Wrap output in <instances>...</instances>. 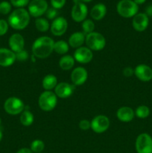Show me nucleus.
<instances>
[{
    "instance_id": "36",
    "label": "nucleus",
    "mask_w": 152,
    "mask_h": 153,
    "mask_svg": "<svg viewBox=\"0 0 152 153\" xmlns=\"http://www.w3.org/2000/svg\"><path fill=\"white\" fill-rule=\"evenodd\" d=\"M78 126L80 129L83 131H86V130L91 128V122H89L88 120H81L79 122Z\"/></svg>"
},
{
    "instance_id": "17",
    "label": "nucleus",
    "mask_w": 152,
    "mask_h": 153,
    "mask_svg": "<svg viewBox=\"0 0 152 153\" xmlns=\"http://www.w3.org/2000/svg\"><path fill=\"white\" fill-rule=\"evenodd\" d=\"M16 61L15 52L6 48H0V66L4 67H10Z\"/></svg>"
},
{
    "instance_id": "27",
    "label": "nucleus",
    "mask_w": 152,
    "mask_h": 153,
    "mask_svg": "<svg viewBox=\"0 0 152 153\" xmlns=\"http://www.w3.org/2000/svg\"><path fill=\"white\" fill-rule=\"evenodd\" d=\"M149 114H150V109L148 106L144 105L138 106L135 111V115L140 119L147 118Z\"/></svg>"
},
{
    "instance_id": "30",
    "label": "nucleus",
    "mask_w": 152,
    "mask_h": 153,
    "mask_svg": "<svg viewBox=\"0 0 152 153\" xmlns=\"http://www.w3.org/2000/svg\"><path fill=\"white\" fill-rule=\"evenodd\" d=\"M11 4L7 1H3L0 2V13L3 15L8 14L11 10Z\"/></svg>"
},
{
    "instance_id": "3",
    "label": "nucleus",
    "mask_w": 152,
    "mask_h": 153,
    "mask_svg": "<svg viewBox=\"0 0 152 153\" xmlns=\"http://www.w3.org/2000/svg\"><path fill=\"white\" fill-rule=\"evenodd\" d=\"M58 104V97L52 91H45L40 95L38 105L44 111H51Z\"/></svg>"
},
{
    "instance_id": "22",
    "label": "nucleus",
    "mask_w": 152,
    "mask_h": 153,
    "mask_svg": "<svg viewBox=\"0 0 152 153\" xmlns=\"http://www.w3.org/2000/svg\"><path fill=\"white\" fill-rule=\"evenodd\" d=\"M58 84V79L56 76L55 75L49 74L43 78L42 85L45 91H52L56 88Z\"/></svg>"
},
{
    "instance_id": "18",
    "label": "nucleus",
    "mask_w": 152,
    "mask_h": 153,
    "mask_svg": "<svg viewBox=\"0 0 152 153\" xmlns=\"http://www.w3.org/2000/svg\"><path fill=\"white\" fill-rule=\"evenodd\" d=\"M8 45L10 50L16 53L23 50L25 46V40L22 35L19 33H15L12 34L8 40Z\"/></svg>"
},
{
    "instance_id": "2",
    "label": "nucleus",
    "mask_w": 152,
    "mask_h": 153,
    "mask_svg": "<svg viewBox=\"0 0 152 153\" xmlns=\"http://www.w3.org/2000/svg\"><path fill=\"white\" fill-rule=\"evenodd\" d=\"M30 14L25 8H16L11 12L8 17V24L15 30H22L30 22Z\"/></svg>"
},
{
    "instance_id": "11",
    "label": "nucleus",
    "mask_w": 152,
    "mask_h": 153,
    "mask_svg": "<svg viewBox=\"0 0 152 153\" xmlns=\"http://www.w3.org/2000/svg\"><path fill=\"white\" fill-rule=\"evenodd\" d=\"M68 28V22L62 16H58L52 21L50 25V30L55 36H61L66 33Z\"/></svg>"
},
{
    "instance_id": "14",
    "label": "nucleus",
    "mask_w": 152,
    "mask_h": 153,
    "mask_svg": "<svg viewBox=\"0 0 152 153\" xmlns=\"http://www.w3.org/2000/svg\"><path fill=\"white\" fill-rule=\"evenodd\" d=\"M148 24L149 18L145 13H138L133 17V28L139 32H142L146 30Z\"/></svg>"
},
{
    "instance_id": "32",
    "label": "nucleus",
    "mask_w": 152,
    "mask_h": 153,
    "mask_svg": "<svg viewBox=\"0 0 152 153\" xmlns=\"http://www.w3.org/2000/svg\"><path fill=\"white\" fill-rule=\"evenodd\" d=\"M45 14H46V16L49 19H53L54 20V19L58 17V11L57 9L54 8V7H49Z\"/></svg>"
},
{
    "instance_id": "41",
    "label": "nucleus",
    "mask_w": 152,
    "mask_h": 153,
    "mask_svg": "<svg viewBox=\"0 0 152 153\" xmlns=\"http://www.w3.org/2000/svg\"><path fill=\"white\" fill-rule=\"evenodd\" d=\"M80 2H82V3H86V2H90L91 1H92V0H78Z\"/></svg>"
},
{
    "instance_id": "40",
    "label": "nucleus",
    "mask_w": 152,
    "mask_h": 153,
    "mask_svg": "<svg viewBox=\"0 0 152 153\" xmlns=\"http://www.w3.org/2000/svg\"><path fill=\"white\" fill-rule=\"evenodd\" d=\"M133 1H134L137 5H139V4H144V3L146 1V0H133Z\"/></svg>"
},
{
    "instance_id": "21",
    "label": "nucleus",
    "mask_w": 152,
    "mask_h": 153,
    "mask_svg": "<svg viewBox=\"0 0 152 153\" xmlns=\"http://www.w3.org/2000/svg\"><path fill=\"white\" fill-rule=\"evenodd\" d=\"M85 38H86V34L83 32L77 31L71 34V36L69 38V45L72 48L81 47L82 45L85 43Z\"/></svg>"
},
{
    "instance_id": "6",
    "label": "nucleus",
    "mask_w": 152,
    "mask_h": 153,
    "mask_svg": "<svg viewBox=\"0 0 152 153\" xmlns=\"http://www.w3.org/2000/svg\"><path fill=\"white\" fill-rule=\"evenodd\" d=\"M25 108L24 102L17 97H10L4 103V109L8 114L17 115L22 113Z\"/></svg>"
},
{
    "instance_id": "10",
    "label": "nucleus",
    "mask_w": 152,
    "mask_h": 153,
    "mask_svg": "<svg viewBox=\"0 0 152 153\" xmlns=\"http://www.w3.org/2000/svg\"><path fill=\"white\" fill-rule=\"evenodd\" d=\"M88 9L84 3L78 2L74 3L72 8L71 16L75 22H80L85 20L87 16Z\"/></svg>"
},
{
    "instance_id": "9",
    "label": "nucleus",
    "mask_w": 152,
    "mask_h": 153,
    "mask_svg": "<svg viewBox=\"0 0 152 153\" xmlns=\"http://www.w3.org/2000/svg\"><path fill=\"white\" fill-rule=\"evenodd\" d=\"M110 120L104 115H98L91 121V128L98 134H101L107 131L110 127Z\"/></svg>"
},
{
    "instance_id": "13",
    "label": "nucleus",
    "mask_w": 152,
    "mask_h": 153,
    "mask_svg": "<svg viewBox=\"0 0 152 153\" xmlns=\"http://www.w3.org/2000/svg\"><path fill=\"white\" fill-rule=\"evenodd\" d=\"M88 79V73L84 67H78L73 70L71 73V80L73 85L80 86L83 85Z\"/></svg>"
},
{
    "instance_id": "23",
    "label": "nucleus",
    "mask_w": 152,
    "mask_h": 153,
    "mask_svg": "<svg viewBox=\"0 0 152 153\" xmlns=\"http://www.w3.org/2000/svg\"><path fill=\"white\" fill-rule=\"evenodd\" d=\"M75 62V60L74 57L71 56V55H63L62 58L60 59L59 61V66L63 70H69L74 67Z\"/></svg>"
},
{
    "instance_id": "19",
    "label": "nucleus",
    "mask_w": 152,
    "mask_h": 153,
    "mask_svg": "<svg viewBox=\"0 0 152 153\" xmlns=\"http://www.w3.org/2000/svg\"><path fill=\"white\" fill-rule=\"evenodd\" d=\"M135 116V111L131 108L128 106L121 107L116 112V117L120 121L124 123H129L133 120Z\"/></svg>"
},
{
    "instance_id": "5",
    "label": "nucleus",
    "mask_w": 152,
    "mask_h": 153,
    "mask_svg": "<svg viewBox=\"0 0 152 153\" xmlns=\"http://www.w3.org/2000/svg\"><path fill=\"white\" fill-rule=\"evenodd\" d=\"M85 43L87 47L92 51L102 50L106 46V40L104 36L95 31L86 34Z\"/></svg>"
},
{
    "instance_id": "33",
    "label": "nucleus",
    "mask_w": 152,
    "mask_h": 153,
    "mask_svg": "<svg viewBox=\"0 0 152 153\" xmlns=\"http://www.w3.org/2000/svg\"><path fill=\"white\" fill-rule=\"evenodd\" d=\"M66 1V0H50L52 7L57 9V10L62 8L65 5Z\"/></svg>"
},
{
    "instance_id": "15",
    "label": "nucleus",
    "mask_w": 152,
    "mask_h": 153,
    "mask_svg": "<svg viewBox=\"0 0 152 153\" xmlns=\"http://www.w3.org/2000/svg\"><path fill=\"white\" fill-rule=\"evenodd\" d=\"M134 75L142 82H149L152 79V69L146 64H139L134 69Z\"/></svg>"
},
{
    "instance_id": "7",
    "label": "nucleus",
    "mask_w": 152,
    "mask_h": 153,
    "mask_svg": "<svg viewBox=\"0 0 152 153\" xmlns=\"http://www.w3.org/2000/svg\"><path fill=\"white\" fill-rule=\"evenodd\" d=\"M137 153H152V137L147 133H142L137 137L135 143Z\"/></svg>"
},
{
    "instance_id": "16",
    "label": "nucleus",
    "mask_w": 152,
    "mask_h": 153,
    "mask_svg": "<svg viewBox=\"0 0 152 153\" xmlns=\"http://www.w3.org/2000/svg\"><path fill=\"white\" fill-rule=\"evenodd\" d=\"M75 91L74 85L67 82H61L55 88V94L59 98L66 99L71 97Z\"/></svg>"
},
{
    "instance_id": "35",
    "label": "nucleus",
    "mask_w": 152,
    "mask_h": 153,
    "mask_svg": "<svg viewBox=\"0 0 152 153\" xmlns=\"http://www.w3.org/2000/svg\"><path fill=\"white\" fill-rule=\"evenodd\" d=\"M16 61H25L28 58V53L26 50L23 49V50L20 51L19 52H16Z\"/></svg>"
},
{
    "instance_id": "26",
    "label": "nucleus",
    "mask_w": 152,
    "mask_h": 153,
    "mask_svg": "<svg viewBox=\"0 0 152 153\" xmlns=\"http://www.w3.org/2000/svg\"><path fill=\"white\" fill-rule=\"evenodd\" d=\"M35 27L37 31L40 32H46L50 28V24L49 21L45 18L39 17L35 20Z\"/></svg>"
},
{
    "instance_id": "25",
    "label": "nucleus",
    "mask_w": 152,
    "mask_h": 153,
    "mask_svg": "<svg viewBox=\"0 0 152 153\" xmlns=\"http://www.w3.org/2000/svg\"><path fill=\"white\" fill-rule=\"evenodd\" d=\"M69 49V45L64 40H58L54 44V51L59 55H65Z\"/></svg>"
},
{
    "instance_id": "28",
    "label": "nucleus",
    "mask_w": 152,
    "mask_h": 153,
    "mask_svg": "<svg viewBox=\"0 0 152 153\" xmlns=\"http://www.w3.org/2000/svg\"><path fill=\"white\" fill-rule=\"evenodd\" d=\"M81 27L82 29H83V32L86 35V34L93 32L95 26V23L92 19H86L82 22Z\"/></svg>"
},
{
    "instance_id": "44",
    "label": "nucleus",
    "mask_w": 152,
    "mask_h": 153,
    "mask_svg": "<svg viewBox=\"0 0 152 153\" xmlns=\"http://www.w3.org/2000/svg\"><path fill=\"white\" fill-rule=\"evenodd\" d=\"M40 153H43V152H40Z\"/></svg>"
},
{
    "instance_id": "38",
    "label": "nucleus",
    "mask_w": 152,
    "mask_h": 153,
    "mask_svg": "<svg viewBox=\"0 0 152 153\" xmlns=\"http://www.w3.org/2000/svg\"><path fill=\"white\" fill-rule=\"evenodd\" d=\"M145 13L148 16H152V4L147 6L145 8Z\"/></svg>"
},
{
    "instance_id": "31",
    "label": "nucleus",
    "mask_w": 152,
    "mask_h": 153,
    "mask_svg": "<svg viewBox=\"0 0 152 153\" xmlns=\"http://www.w3.org/2000/svg\"><path fill=\"white\" fill-rule=\"evenodd\" d=\"M29 0H10V4L17 8H23L29 4Z\"/></svg>"
},
{
    "instance_id": "34",
    "label": "nucleus",
    "mask_w": 152,
    "mask_h": 153,
    "mask_svg": "<svg viewBox=\"0 0 152 153\" xmlns=\"http://www.w3.org/2000/svg\"><path fill=\"white\" fill-rule=\"evenodd\" d=\"M9 24L4 19H0V36H3L8 31Z\"/></svg>"
},
{
    "instance_id": "12",
    "label": "nucleus",
    "mask_w": 152,
    "mask_h": 153,
    "mask_svg": "<svg viewBox=\"0 0 152 153\" xmlns=\"http://www.w3.org/2000/svg\"><path fill=\"white\" fill-rule=\"evenodd\" d=\"M73 57L75 60L80 64H87L93 58V53L92 51L88 47L81 46L76 49Z\"/></svg>"
},
{
    "instance_id": "4",
    "label": "nucleus",
    "mask_w": 152,
    "mask_h": 153,
    "mask_svg": "<svg viewBox=\"0 0 152 153\" xmlns=\"http://www.w3.org/2000/svg\"><path fill=\"white\" fill-rule=\"evenodd\" d=\"M116 10L122 17L131 18L138 13L139 6L133 0H120L116 5Z\"/></svg>"
},
{
    "instance_id": "43",
    "label": "nucleus",
    "mask_w": 152,
    "mask_h": 153,
    "mask_svg": "<svg viewBox=\"0 0 152 153\" xmlns=\"http://www.w3.org/2000/svg\"><path fill=\"white\" fill-rule=\"evenodd\" d=\"M1 118H0V125H1Z\"/></svg>"
},
{
    "instance_id": "1",
    "label": "nucleus",
    "mask_w": 152,
    "mask_h": 153,
    "mask_svg": "<svg viewBox=\"0 0 152 153\" xmlns=\"http://www.w3.org/2000/svg\"><path fill=\"white\" fill-rule=\"evenodd\" d=\"M53 39L47 36L38 37L32 45V52L34 56L40 59L48 58L54 51Z\"/></svg>"
},
{
    "instance_id": "37",
    "label": "nucleus",
    "mask_w": 152,
    "mask_h": 153,
    "mask_svg": "<svg viewBox=\"0 0 152 153\" xmlns=\"http://www.w3.org/2000/svg\"><path fill=\"white\" fill-rule=\"evenodd\" d=\"M122 73H123V75L125 77H131L134 74V70L132 67H127L124 69Z\"/></svg>"
},
{
    "instance_id": "42",
    "label": "nucleus",
    "mask_w": 152,
    "mask_h": 153,
    "mask_svg": "<svg viewBox=\"0 0 152 153\" xmlns=\"http://www.w3.org/2000/svg\"><path fill=\"white\" fill-rule=\"evenodd\" d=\"M2 136H3L2 132H1V130H0V142H1V139H2Z\"/></svg>"
},
{
    "instance_id": "8",
    "label": "nucleus",
    "mask_w": 152,
    "mask_h": 153,
    "mask_svg": "<svg viewBox=\"0 0 152 153\" xmlns=\"http://www.w3.org/2000/svg\"><path fill=\"white\" fill-rule=\"evenodd\" d=\"M49 8L46 0H32L28 4V13L33 17L39 18L45 14Z\"/></svg>"
},
{
    "instance_id": "29",
    "label": "nucleus",
    "mask_w": 152,
    "mask_h": 153,
    "mask_svg": "<svg viewBox=\"0 0 152 153\" xmlns=\"http://www.w3.org/2000/svg\"><path fill=\"white\" fill-rule=\"evenodd\" d=\"M45 148V143L41 140H33L31 144V150L34 153H40L43 151Z\"/></svg>"
},
{
    "instance_id": "24",
    "label": "nucleus",
    "mask_w": 152,
    "mask_h": 153,
    "mask_svg": "<svg viewBox=\"0 0 152 153\" xmlns=\"http://www.w3.org/2000/svg\"><path fill=\"white\" fill-rule=\"evenodd\" d=\"M34 115L30 111L24 110L20 114L19 120H20L21 124L24 126H30L34 123Z\"/></svg>"
},
{
    "instance_id": "20",
    "label": "nucleus",
    "mask_w": 152,
    "mask_h": 153,
    "mask_svg": "<svg viewBox=\"0 0 152 153\" xmlns=\"http://www.w3.org/2000/svg\"><path fill=\"white\" fill-rule=\"evenodd\" d=\"M107 13V7L103 3H98L92 7L90 10V16L94 20H101Z\"/></svg>"
},
{
    "instance_id": "39",
    "label": "nucleus",
    "mask_w": 152,
    "mask_h": 153,
    "mask_svg": "<svg viewBox=\"0 0 152 153\" xmlns=\"http://www.w3.org/2000/svg\"><path fill=\"white\" fill-rule=\"evenodd\" d=\"M16 153H34L31 150V149H28V148H22V149H19V150L16 152Z\"/></svg>"
}]
</instances>
